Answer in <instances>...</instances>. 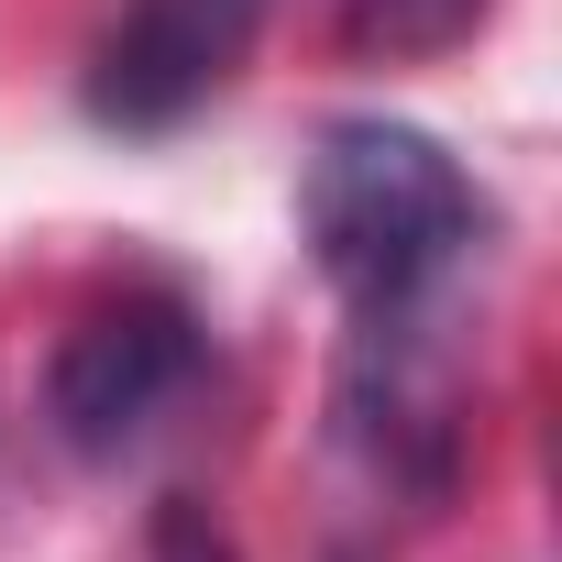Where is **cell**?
I'll return each mask as SVG.
<instances>
[{"label":"cell","instance_id":"obj_6","mask_svg":"<svg viewBox=\"0 0 562 562\" xmlns=\"http://www.w3.org/2000/svg\"><path fill=\"white\" fill-rule=\"evenodd\" d=\"M155 562H232V551H221V529H210L188 496H166V518H155Z\"/></svg>","mask_w":562,"mask_h":562},{"label":"cell","instance_id":"obj_7","mask_svg":"<svg viewBox=\"0 0 562 562\" xmlns=\"http://www.w3.org/2000/svg\"><path fill=\"white\" fill-rule=\"evenodd\" d=\"M331 562H364V551H331Z\"/></svg>","mask_w":562,"mask_h":562},{"label":"cell","instance_id":"obj_2","mask_svg":"<svg viewBox=\"0 0 562 562\" xmlns=\"http://www.w3.org/2000/svg\"><path fill=\"white\" fill-rule=\"evenodd\" d=\"M210 375V331L177 288H122L100 310L67 321L56 364H45V430L78 463H122L155 441V419Z\"/></svg>","mask_w":562,"mask_h":562},{"label":"cell","instance_id":"obj_1","mask_svg":"<svg viewBox=\"0 0 562 562\" xmlns=\"http://www.w3.org/2000/svg\"><path fill=\"white\" fill-rule=\"evenodd\" d=\"M299 243L353 321H430V299L485 254V188L441 133L353 111L299 166Z\"/></svg>","mask_w":562,"mask_h":562},{"label":"cell","instance_id":"obj_3","mask_svg":"<svg viewBox=\"0 0 562 562\" xmlns=\"http://www.w3.org/2000/svg\"><path fill=\"white\" fill-rule=\"evenodd\" d=\"M265 34V0H122L89 45V122L100 133H177L232 89V67Z\"/></svg>","mask_w":562,"mask_h":562},{"label":"cell","instance_id":"obj_4","mask_svg":"<svg viewBox=\"0 0 562 562\" xmlns=\"http://www.w3.org/2000/svg\"><path fill=\"white\" fill-rule=\"evenodd\" d=\"M331 419H342V452H364L375 485H397V496H452L463 386H452V353L430 342V321H353Z\"/></svg>","mask_w":562,"mask_h":562},{"label":"cell","instance_id":"obj_5","mask_svg":"<svg viewBox=\"0 0 562 562\" xmlns=\"http://www.w3.org/2000/svg\"><path fill=\"white\" fill-rule=\"evenodd\" d=\"M496 0H342V45L353 56H452Z\"/></svg>","mask_w":562,"mask_h":562}]
</instances>
